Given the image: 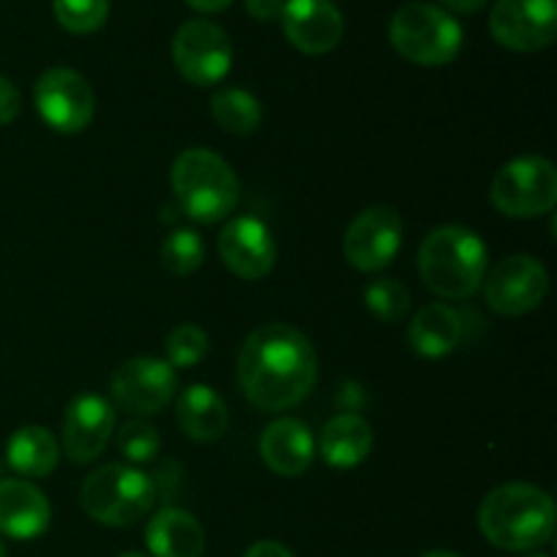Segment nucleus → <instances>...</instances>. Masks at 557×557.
I'll return each instance as SVG.
<instances>
[{
  "mask_svg": "<svg viewBox=\"0 0 557 557\" xmlns=\"http://www.w3.org/2000/svg\"><path fill=\"white\" fill-rule=\"evenodd\" d=\"M319 359L308 337L292 324H264L245 337L237 381L245 400L264 413L288 411L313 392Z\"/></svg>",
  "mask_w": 557,
  "mask_h": 557,
  "instance_id": "nucleus-1",
  "label": "nucleus"
},
{
  "mask_svg": "<svg viewBox=\"0 0 557 557\" xmlns=\"http://www.w3.org/2000/svg\"><path fill=\"white\" fill-rule=\"evenodd\" d=\"M553 498L536 484H500L479 506V531L506 553H536L555 536Z\"/></svg>",
  "mask_w": 557,
  "mask_h": 557,
  "instance_id": "nucleus-2",
  "label": "nucleus"
},
{
  "mask_svg": "<svg viewBox=\"0 0 557 557\" xmlns=\"http://www.w3.org/2000/svg\"><path fill=\"white\" fill-rule=\"evenodd\" d=\"M419 275L444 299H468L487 277V245L466 226H438L419 245Z\"/></svg>",
  "mask_w": 557,
  "mask_h": 557,
  "instance_id": "nucleus-3",
  "label": "nucleus"
},
{
  "mask_svg": "<svg viewBox=\"0 0 557 557\" xmlns=\"http://www.w3.org/2000/svg\"><path fill=\"white\" fill-rule=\"evenodd\" d=\"M172 190L180 210L196 223H218L239 201V180L218 152L190 147L172 166Z\"/></svg>",
  "mask_w": 557,
  "mask_h": 557,
  "instance_id": "nucleus-4",
  "label": "nucleus"
},
{
  "mask_svg": "<svg viewBox=\"0 0 557 557\" xmlns=\"http://www.w3.org/2000/svg\"><path fill=\"white\" fill-rule=\"evenodd\" d=\"M79 500L90 520L107 528H134L152 511L158 490L147 473L109 462L85 479Z\"/></svg>",
  "mask_w": 557,
  "mask_h": 557,
  "instance_id": "nucleus-5",
  "label": "nucleus"
},
{
  "mask_svg": "<svg viewBox=\"0 0 557 557\" xmlns=\"http://www.w3.org/2000/svg\"><path fill=\"white\" fill-rule=\"evenodd\" d=\"M389 41L408 63L438 69V65H449L460 54L462 27L441 5L413 0L392 16Z\"/></svg>",
  "mask_w": 557,
  "mask_h": 557,
  "instance_id": "nucleus-6",
  "label": "nucleus"
},
{
  "mask_svg": "<svg viewBox=\"0 0 557 557\" xmlns=\"http://www.w3.org/2000/svg\"><path fill=\"white\" fill-rule=\"evenodd\" d=\"M490 201L506 218H539L557 205V172L542 156L504 163L490 185Z\"/></svg>",
  "mask_w": 557,
  "mask_h": 557,
  "instance_id": "nucleus-7",
  "label": "nucleus"
},
{
  "mask_svg": "<svg viewBox=\"0 0 557 557\" xmlns=\"http://www.w3.org/2000/svg\"><path fill=\"white\" fill-rule=\"evenodd\" d=\"M33 98L44 123L58 134H82L96 117V92L90 82L65 65L44 71L33 87Z\"/></svg>",
  "mask_w": 557,
  "mask_h": 557,
  "instance_id": "nucleus-8",
  "label": "nucleus"
},
{
  "mask_svg": "<svg viewBox=\"0 0 557 557\" xmlns=\"http://www.w3.org/2000/svg\"><path fill=\"white\" fill-rule=\"evenodd\" d=\"M172 58L183 79L196 87H210L226 79L234 63L232 38L210 20H188L177 27Z\"/></svg>",
  "mask_w": 557,
  "mask_h": 557,
  "instance_id": "nucleus-9",
  "label": "nucleus"
},
{
  "mask_svg": "<svg viewBox=\"0 0 557 557\" xmlns=\"http://www.w3.org/2000/svg\"><path fill=\"white\" fill-rule=\"evenodd\" d=\"M406 237V226L395 207L373 205L359 212L346 228L343 253L359 272H381L397 259Z\"/></svg>",
  "mask_w": 557,
  "mask_h": 557,
  "instance_id": "nucleus-10",
  "label": "nucleus"
},
{
  "mask_svg": "<svg viewBox=\"0 0 557 557\" xmlns=\"http://www.w3.org/2000/svg\"><path fill=\"white\" fill-rule=\"evenodd\" d=\"M549 292V275L533 256H509L498 261L484 277V299L490 308L506 319H517L544 302Z\"/></svg>",
  "mask_w": 557,
  "mask_h": 557,
  "instance_id": "nucleus-11",
  "label": "nucleus"
},
{
  "mask_svg": "<svg viewBox=\"0 0 557 557\" xmlns=\"http://www.w3.org/2000/svg\"><path fill=\"white\" fill-rule=\"evenodd\" d=\"M177 370L166 359L134 357L112 375V400L136 417L161 413L177 392Z\"/></svg>",
  "mask_w": 557,
  "mask_h": 557,
  "instance_id": "nucleus-12",
  "label": "nucleus"
},
{
  "mask_svg": "<svg viewBox=\"0 0 557 557\" xmlns=\"http://www.w3.org/2000/svg\"><path fill=\"white\" fill-rule=\"evenodd\" d=\"M490 33L511 52H539L557 36V0H498Z\"/></svg>",
  "mask_w": 557,
  "mask_h": 557,
  "instance_id": "nucleus-13",
  "label": "nucleus"
},
{
  "mask_svg": "<svg viewBox=\"0 0 557 557\" xmlns=\"http://www.w3.org/2000/svg\"><path fill=\"white\" fill-rule=\"evenodd\" d=\"M218 253L232 275L243 281H261L275 267L277 245L261 218L239 215L223 226L218 237Z\"/></svg>",
  "mask_w": 557,
  "mask_h": 557,
  "instance_id": "nucleus-14",
  "label": "nucleus"
},
{
  "mask_svg": "<svg viewBox=\"0 0 557 557\" xmlns=\"http://www.w3.org/2000/svg\"><path fill=\"white\" fill-rule=\"evenodd\" d=\"M114 406L101 395H76L63 417V451L76 466L98 460L114 433Z\"/></svg>",
  "mask_w": 557,
  "mask_h": 557,
  "instance_id": "nucleus-15",
  "label": "nucleus"
},
{
  "mask_svg": "<svg viewBox=\"0 0 557 557\" xmlns=\"http://www.w3.org/2000/svg\"><path fill=\"white\" fill-rule=\"evenodd\" d=\"M288 44L305 54H326L343 41L341 9L332 0H286L281 11Z\"/></svg>",
  "mask_w": 557,
  "mask_h": 557,
  "instance_id": "nucleus-16",
  "label": "nucleus"
},
{
  "mask_svg": "<svg viewBox=\"0 0 557 557\" xmlns=\"http://www.w3.org/2000/svg\"><path fill=\"white\" fill-rule=\"evenodd\" d=\"M52 522V506L36 484L25 479L0 482V536L33 542L44 536Z\"/></svg>",
  "mask_w": 557,
  "mask_h": 557,
  "instance_id": "nucleus-17",
  "label": "nucleus"
},
{
  "mask_svg": "<svg viewBox=\"0 0 557 557\" xmlns=\"http://www.w3.org/2000/svg\"><path fill=\"white\" fill-rule=\"evenodd\" d=\"M261 460L267 462L272 473L277 476H302L310 466H313L315 457V438L310 433V428L299 419L283 417L275 419L272 424H267V430L261 433L259 441Z\"/></svg>",
  "mask_w": 557,
  "mask_h": 557,
  "instance_id": "nucleus-18",
  "label": "nucleus"
},
{
  "mask_svg": "<svg viewBox=\"0 0 557 557\" xmlns=\"http://www.w3.org/2000/svg\"><path fill=\"white\" fill-rule=\"evenodd\" d=\"M145 542L152 557H201L207 547V533L188 511L161 509L147 522Z\"/></svg>",
  "mask_w": 557,
  "mask_h": 557,
  "instance_id": "nucleus-19",
  "label": "nucleus"
},
{
  "mask_svg": "<svg viewBox=\"0 0 557 557\" xmlns=\"http://www.w3.org/2000/svg\"><path fill=\"white\" fill-rule=\"evenodd\" d=\"M177 424L190 441L212 444L226 435L228 408L212 386L190 384L177 397Z\"/></svg>",
  "mask_w": 557,
  "mask_h": 557,
  "instance_id": "nucleus-20",
  "label": "nucleus"
},
{
  "mask_svg": "<svg viewBox=\"0 0 557 557\" xmlns=\"http://www.w3.org/2000/svg\"><path fill=\"white\" fill-rule=\"evenodd\" d=\"M462 341V315L451 305H424L408 326V343L424 359L449 357Z\"/></svg>",
  "mask_w": 557,
  "mask_h": 557,
  "instance_id": "nucleus-21",
  "label": "nucleus"
},
{
  "mask_svg": "<svg viewBox=\"0 0 557 557\" xmlns=\"http://www.w3.org/2000/svg\"><path fill=\"white\" fill-rule=\"evenodd\" d=\"M373 449V430L357 413H337L319 435V455L332 468H357Z\"/></svg>",
  "mask_w": 557,
  "mask_h": 557,
  "instance_id": "nucleus-22",
  "label": "nucleus"
},
{
  "mask_svg": "<svg viewBox=\"0 0 557 557\" xmlns=\"http://www.w3.org/2000/svg\"><path fill=\"white\" fill-rule=\"evenodd\" d=\"M5 460L20 476L44 479L58 468L60 449L58 438L41 424L20 428L5 444Z\"/></svg>",
  "mask_w": 557,
  "mask_h": 557,
  "instance_id": "nucleus-23",
  "label": "nucleus"
},
{
  "mask_svg": "<svg viewBox=\"0 0 557 557\" xmlns=\"http://www.w3.org/2000/svg\"><path fill=\"white\" fill-rule=\"evenodd\" d=\"M210 112L212 120L226 134L234 136H248L259 131L261 117H264L259 98L253 92L243 90V87H223V90H218L210 101Z\"/></svg>",
  "mask_w": 557,
  "mask_h": 557,
  "instance_id": "nucleus-24",
  "label": "nucleus"
},
{
  "mask_svg": "<svg viewBox=\"0 0 557 557\" xmlns=\"http://www.w3.org/2000/svg\"><path fill=\"white\" fill-rule=\"evenodd\" d=\"M205 239L196 228H174L161 243V264L172 275H194L205 264Z\"/></svg>",
  "mask_w": 557,
  "mask_h": 557,
  "instance_id": "nucleus-25",
  "label": "nucleus"
},
{
  "mask_svg": "<svg viewBox=\"0 0 557 557\" xmlns=\"http://www.w3.org/2000/svg\"><path fill=\"white\" fill-rule=\"evenodd\" d=\"M54 20L76 36H87L107 25L109 0H52Z\"/></svg>",
  "mask_w": 557,
  "mask_h": 557,
  "instance_id": "nucleus-26",
  "label": "nucleus"
},
{
  "mask_svg": "<svg viewBox=\"0 0 557 557\" xmlns=\"http://www.w3.org/2000/svg\"><path fill=\"white\" fill-rule=\"evenodd\" d=\"M163 348H166V362L174 370H188L196 368L207 357V351H210V337H207V332L199 324H190L188 321V324H177L169 332Z\"/></svg>",
  "mask_w": 557,
  "mask_h": 557,
  "instance_id": "nucleus-27",
  "label": "nucleus"
},
{
  "mask_svg": "<svg viewBox=\"0 0 557 557\" xmlns=\"http://www.w3.org/2000/svg\"><path fill=\"white\" fill-rule=\"evenodd\" d=\"M364 305H368L375 319L395 324L406 315L408 305H411V294L395 277H379V281H370L364 286Z\"/></svg>",
  "mask_w": 557,
  "mask_h": 557,
  "instance_id": "nucleus-28",
  "label": "nucleus"
},
{
  "mask_svg": "<svg viewBox=\"0 0 557 557\" xmlns=\"http://www.w3.org/2000/svg\"><path fill=\"white\" fill-rule=\"evenodd\" d=\"M117 449L134 466H145V462L156 460L161 451V435L150 422L134 419L117 430Z\"/></svg>",
  "mask_w": 557,
  "mask_h": 557,
  "instance_id": "nucleus-29",
  "label": "nucleus"
},
{
  "mask_svg": "<svg viewBox=\"0 0 557 557\" xmlns=\"http://www.w3.org/2000/svg\"><path fill=\"white\" fill-rule=\"evenodd\" d=\"M22 98L20 90L5 76H0V125H9L20 114Z\"/></svg>",
  "mask_w": 557,
  "mask_h": 557,
  "instance_id": "nucleus-30",
  "label": "nucleus"
},
{
  "mask_svg": "<svg viewBox=\"0 0 557 557\" xmlns=\"http://www.w3.org/2000/svg\"><path fill=\"white\" fill-rule=\"evenodd\" d=\"M286 0H245V11L259 22H272L281 16Z\"/></svg>",
  "mask_w": 557,
  "mask_h": 557,
  "instance_id": "nucleus-31",
  "label": "nucleus"
},
{
  "mask_svg": "<svg viewBox=\"0 0 557 557\" xmlns=\"http://www.w3.org/2000/svg\"><path fill=\"white\" fill-rule=\"evenodd\" d=\"M245 557H294V555L292 549L283 547L281 542H270V539H264V542H256L253 547H248Z\"/></svg>",
  "mask_w": 557,
  "mask_h": 557,
  "instance_id": "nucleus-32",
  "label": "nucleus"
},
{
  "mask_svg": "<svg viewBox=\"0 0 557 557\" xmlns=\"http://www.w3.org/2000/svg\"><path fill=\"white\" fill-rule=\"evenodd\" d=\"M449 11H457V14H476L487 5V0H441Z\"/></svg>",
  "mask_w": 557,
  "mask_h": 557,
  "instance_id": "nucleus-33",
  "label": "nucleus"
},
{
  "mask_svg": "<svg viewBox=\"0 0 557 557\" xmlns=\"http://www.w3.org/2000/svg\"><path fill=\"white\" fill-rule=\"evenodd\" d=\"M194 11H201V14H218V11L228 9L234 0H185Z\"/></svg>",
  "mask_w": 557,
  "mask_h": 557,
  "instance_id": "nucleus-34",
  "label": "nucleus"
},
{
  "mask_svg": "<svg viewBox=\"0 0 557 557\" xmlns=\"http://www.w3.org/2000/svg\"><path fill=\"white\" fill-rule=\"evenodd\" d=\"M422 557H460V555L449 553V549H430V553H424Z\"/></svg>",
  "mask_w": 557,
  "mask_h": 557,
  "instance_id": "nucleus-35",
  "label": "nucleus"
},
{
  "mask_svg": "<svg viewBox=\"0 0 557 557\" xmlns=\"http://www.w3.org/2000/svg\"><path fill=\"white\" fill-rule=\"evenodd\" d=\"M117 557H147V555H141V553H125V555H117Z\"/></svg>",
  "mask_w": 557,
  "mask_h": 557,
  "instance_id": "nucleus-36",
  "label": "nucleus"
},
{
  "mask_svg": "<svg viewBox=\"0 0 557 557\" xmlns=\"http://www.w3.org/2000/svg\"><path fill=\"white\" fill-rule=\"evenodd\" d=\"M0 557H5V547H3V542H0Z\"/></svg>",
  "mask_w": 557,
  "mask_h": 557,
  "instance_id": "nucleus-37",
  "label": "nucleus"
},
{
  "mask_svg": "<svg viewBox=\"0 0 557 557\" xmlns=\"http://www.w3.org/2000/svg\"><path fill=\"white\" fill-rule=\"evenodd\" d=\"M525 557H547V555H536V553H533V555H525Z\"/></svg>",
  "mask_w": 557,
  "mask_h": 557,
  "instance_id": "nucleus-38",
  "label": "nucleus"
}]
</instances>
